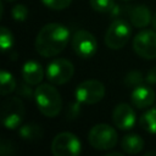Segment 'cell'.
<instances>
[{
    "label": "cell",
    "instance_id": "obj_16",
    "mask_svg": "<svg viewBox=\"0 0 156 156\" xmlns=\"http://www.w3.org/2000/svg\"><path fill=\"white\" fill-rule=\"evenodd\" d=\"M43 134H44V130H43L41 126H39L37 123H27V124L20 126V129H18V135L23 140H28V141H34V140L41 139Z\"/></svg>",
    "mask_w": 156,
    "mask_h": 156
},
{
    "label": "cell",
    "instance_id": "obj_4",
    "mask_svg": "<svg viewBox=\"0 0 156 156\" xmlns=\"http://www.w3.org/2000/svg\"><path fill=\"white\" fill-rule=\"evenodd\" d=\"M132 28L129 23L122 18H116L108 26L105 33V44L111 50L122 49L129 40Z\"/></svg>",
    "mask_w": 156,
    "mask_h": 156
},
{
    "label": "cell",
    "instance_id": "obj_22",
    "mask_svg": "<svg viewBox=\"0 0 156 156\" xmlns=\"http://www.w3.org/2000/svg\"><path fill=\"white\" fill-rule=\"evenodd\" d=\"M143 80H144V77L140 71H130L127 73V76L124 78V83L132 88L140 85L143 83Z\"/></svg>",
    "mask_w": 156,
    "mask_h": 156
},
{
    "label": "cell",
    "instance_id": "obj_18",
    "mask_svg": "<svg viewBox=\"0 0 156 156\" xmlns=\"http://www.w3.org/2000/svg\"><path fill=\"white\" fill-rule=\"evenodd\" d=\"M143 129L151 134H156V108H150L144 112L139 121Z\"/></svg>",
    "mask_w": 156,
    "mask_h": 156
},
{
    "label": "cell",
    "instance_id": "obj_1",
    "mask_svg": "<svg viewBox=\"0 0 156 156\" xmlns=\"http://www.w3.org/2000/svg\"><path fill=\"white\" fill-rule=\"evenodd\" d=\"M69 40V30L60 23L45 24L35 38V49L39 55L44 57H52L58 55Z\"/></svg>",
    "mask_w": 156,
    "mask_h": 156
},
{
    "label": "cell",
    "instance_id": "obj_7",
    "mask_svg": "<svg viewBox=\"0 0 156 156\" xmlns=\"http://www.w3.org/2000/svg\"><path fill=\"white\" fill-rule=\"evenodd\" d=\"M77 101L85 105H94L101 101L105 96V87L96 79H88L82 82L74 91Z\"/></svg>",
    "mask_w": 156,
    "mask_h": 156
},
{
    "label": "cell",
    "instance_id": "obj_19",
    "mask_svg": "<svg viewBox=\"0 0 156 156\" xmlns=\"http://www.w3.org/2000/svg\"><path fill=\"white\" fill-rule=\"evenodd\" d=\"M90 6L94 11L107 13L115 9V0H89Z\"/></svg>",
    "mask_w": 156,
    "mask_h": 156
},
{
    "label": "cell",
    "instance_id": "obj_6",
    "mask_svg": "<svg viewBox=\"0 0 156 156\" xmlns=\"http://www.w3.org/2000/svg\"><path fill=\"white\" fill-rule=\"evenodd\" d=\"M80 140L69 132L58 133L51 143V152L54 156H77L80 154Z\"/></svg>",
    "mask_w": 156,
    "mask_h": 156
},
{
    "label": "cell",
    "instance_id": "obj_13",
    "mask_svg": "<svg viewBox=\"0 0 156 156\" xmlns=\"http://www.w3.org/2000/svg\"><path fill=\"white\" fill-rule=\"evenodd\" d=\"M128 17L133 26L138 28H145L149 23H151L152 16L147 6L145 5H136L132 6L128 10Z\"/></svg>",
    "mask_w": 156,
    "mask_h": 156
},
{
    "label": "cell",
    "instance_id": "obj_3",
    "mask_svg": "<svg viewBox=\"0 0 156 156\" xmlns=\"http://www.w3.org/2000/svg\"><path fill=\"white\" fill-rule=\"evenodd\" d=\"M117 140H118V135L116 129L105 123L95 124L89 130L88 134V141L90 146L100 151H105L115 147Z\"/></svg>",
    "mask_w": 156,
    "mask_h": 156
},
{
    "label": "cell",
    "instance_id": "obj_9",
    "mask_svg": "<svg viewBox=\"0 0 156 156\" xmlns=\"http://www.w3.org/2000/svg\"><path fill=\"white\" fill-rule=\"evenodd\" d=\"M133 50L143 58H156V30H140L133 39Z\"/></svg>",
    "mask_w": 156,
    "mask_h": 156
},
{
    "label": "cell",
    "instance_id": "obj_23",
    "mask_svg": "<svg viewBox=\"0 0 156 156\" xmlns=\"http://www.w3.org/2000/svg\"><path fill=\"white\" fill-rule=\"evenodd\" d=\"M41 1L46 7L51 10H57V11L68 7L72 2V0H41Z\"/></svg>",
    "mask_w": 156,
    "mask_h": 156
},
{
    "label": "cell",
    "instance_id": "obj_20",
    "mask_svg": "<svg viewBox=\"0 0 156 156\" xmlns=\"http://www.w3.org/2000/svg\"><path fill=\"white\" fill-rule=\"evenodd\" d=\"M12 44H13L12 33L6 27H1V32H0V46H1V50L4 52L10 50L12 48Z\"/></svg>",
    "mask_w": 156,
    "mask_h": 156
},
{
    "label": "cell",
    "instance_id": "obj_12",
    "mask_svg": "<svg viewBox=\"0 0 156 156\" xmlns=\"http://www.w3.org/2000/svg\"><path fill=\"white\" fill-rule=\"evenodd\" d=\"M130 100H132V104L136 108L143 110V108H146V107H150L154 105V102L156 100V94L152 88L140 84L133 89Z\"/></svg>",
    "mask_w": 156,
    "mask_h": 156
},
{
    "label": "cell",
    "instance_id": "obj_10",
    "mask_svg": "<svg viewBox=\"0 0 156 156\" xmlns=\"http://www.w3.org/2000/svg\"><path fill=\"white\" fill-rule=\"evenodd\" d=\"M72 49L82 58H90L98 50L96 38L85 29L77 30L72 37Z\"/></svg>",
    "mask_w": 156,
    "mask_h": 156
},
{
    "label": "cell",
    "instance_id": "obj_27",
    "mask_svg": "<svg viewBox=\"0 0 156 156\" xmlns=\"http://www.w3.org/2000/svg\"><path fill=\"white\" fill-rule=\"evenodd\" d=\"M145 80L150 84H155L156 83V67H152L147 73H146V77H145Z\"/></svg>",
    "mask_w": 156,
    "mask_h": 156
},
{
    "label": "cell",
    "instance_id": "obj_32",
    "mask_svg": "<svg viewBox=\"0 0 156 156\" xmlns=\"http://www.w3.org/2000/svg\"><path fill=\"white\" fill-rule=\"evenodd\" d=\"M124 1H127V0H124Z\"/></svg>",
    "mask_w": 156,
    "mask_h": 156
},
{
    "label": "cell",
    "instance_id": "obj_8",
    "mask_svg": "<svg viewBox=\"0 0 156 156\" xmlns=\"http://www.w3.org/2000/svg\"><path fill=\"white\" fill-rule=\"evenodd\" d=\"M48 79L52 84H65L74 74V66L66 58H55L46 66L45 72Z\"/></svg>",
    "mask_w": 156,
    "mask_h": 156
},
{
    "label": "cell",
    "instance_id": "obj_30",
    "mask_svg": "<svg viewBox=\"0 0 156 156\" xmlns=\"http://www.w3.org/2000/svg\"><path fill=\"white\" fill-rule=\"evenodd\" d=\"M150 155H156V151H147L146 156H150Z\"/></svg>",
    "mask_w": 156,
    "mask_h": 156
},
{
    "label": "cell",
    "instance_id": "obj_31",
    "mask_svg": "<svg viewBox=\"0 0 156 156\" xmlns=\"http://www.w3.org/2000/svg\"><path fill=\"white\" fill-rule=\"evenodd\" d=\"M4 1H7L9 2V1H13V0H4Z\"/></svg>",
    "mask_w": 156,
    "mask_h": 156
},
{
    "label": "cell",
    "instance_id": "obj_11",
    "mask_svg": "<svg viewBox=\"0 0 156 156\" xmlns=\"http://www.w3.org/2000/svg\"><path fill=\"white\" fill-rule=\"evenodd\" d=\"M112 121H113V124L118 129L128 130V129H132L134 127L135 121H136V116H135V112H134L132 106H129L128 104L121 102L113 108Z\"/></svg>",
    "mask_w": 156,
    "mask_h": 156
},
{
    "label": "cell",
    "instance_id": "obj_15",
    "mask_svg": "<svg viewBox=\"0 0 156 156\" xmlns=\"http://www.w3.org/2000/svg\"><path fill=\"white\" fill-rule=\"evenodd\" d=\"M121 147L124 152L129 155H135L144 149V140L138 134H127L121 141Z\"/></svg>",
    "mask_w": 156,
    "mask_h": 156
},
{
    "label": "cell",
    "instance_id": "obj_24",
    "mask_svg": "<svg viewBox=\"0 0 156 156\" xmlns=\"http://www.w3.org/2000/svg\"><path fill=\"white\" fill-rule=\"evenodd\" d=\"M16 93H17V96L20 98H24V99H30L32 96L34 98V91H32L30 84H28L27 82L16 87Z\"/></svg>",
    "mask_w": 156,
    "mask_h": 156
},
{
    "label": "cell",
    "instance_id": "obj_2",
    "mask_svg": "<svg viewBox=\"0 0 156 156\" xmlns=\"http://www.w3.org/2000/svg\"><path fill=\"white\" fill-rule=\"evenodd\" d=\"M34 100L39 111L46 117H56L62 108V99L58 90L48 83L35 88Z\"/></svg>",
    "mask_w": 156,
    "mask_h": 156
},
{
    "label": "cell",
    "instance_id": "obj_29",
    "mask_svg": "<svg viewBox=\"0 0 156 156\" xmlns=\"http://www.w3.org/2000/svg\"><path fill=\"white\" fill-rule=\"evenodd\" d=\"M105 156H123L121 152H112V154H107Z\"/></svg>",
    "mask_w": 156,
    "mask_h": 156
},
{
    "label": "cell",
    "instance_id": "obj_5",
    "mask_svg": "<svg viewBox=\"0 0 156 156\" xmlns=\"http://www.w3.org/2000/svg\"><path fill=\"white\" fill-rule=\"evenodd\" d=\"M1 122L7 129H16L24 117V105L18 96L6 99L1 105Z\"/></svg>",
    "mask_w": 156,
    "mask_h": 156
},
{
    "label": "cell",
    "instance_id": "obj_21",
    "mask_svg": "<svg viewBox=\"0 0 156 156\" xmlns=\"http://www.w3.org/2000/svg\"><path fill=\"white\" fill-rule=\"evenodd\" d=\"M11 15H12V17H13L15 21L23 22L28 17V7L26 5H23V4H17V5H15L12 7Z\"/></svg>",
    "mask_w": 156,
    "mask_h": 156
},
{
    "label": "cell",
    "instance_id": "obj_17",
    "mask_svg": "<svg viewBox=\"0 0 156 156\" xmlns=\"http://www.w3.org/2000/svg\"><path fill=\"white\" fill-rule=\"evenodd\" d=\"M16 87H17V84H16L13 76L10 72L2 69L0 72V93H1V95H4V96L9 95L10 93L16 90Z\"/></svg>",
    "mask_w": 156,
    "mask_h": 156
},
{
    "label": "cell",
    "instance_id": "obj_26",
    "mask_svg": "<svg viewBox=\"0 0 156 156\" xmlns=\"http://www.w3.org/2000/svg\"><path fill=\"white\" fill-rule=\"evenodd\" d=\"M0 154L2 156H7V155L13 154V146H12V143L10 140H6V139L1 140V143H0Z\"/></svg>",
    "mask_w": 156,
    "mask_h": 156
},
{
    "label": "cell",
    "instance_id": "obj_28",
    "mask_svg": "<svg viewBox=\"0 0 156 156\" xmlns=\"http://www.w3.org/2000/svg\"><path fill=\"white\" fill-rule=\"evenodd\" d=\"M151 26H152V29H154V30H156V12H155V13H154V16H152Z\"/></svg>",
    "mask_w": 156,
    "mask_h": 156
},
{
    "label": "cell",
    "instance_id": "obj_25",
    "mask_svg": "<svg viewBox=\"0 0 156 156\" xmlns=\"http://www.w3.org/2000/svg\"><path fill=\"white\" fill-rule=\"evenodd\" d=\"M79 113H80V102L76 101V102L69 104L67 112H66V117H67V119H74L79 116Z\"/></svg>",
    "mask_w": 156,
    "mask_h": 156
},
{
    "label": "cell",
    "instance_id": "obj_14",
    "mask_svg": "<svg viewBox=\"0 0 156 156\" xmlns=\"http://www.w3.org/2000/svg\"><path fill=\"white\" fill-rule=\"evenodd\" d=\"M22 78L30 85L39 84L44 78L43 66L37 61H27L22 67Z\"/></svg>",
    "mask_w": 156,
    "mask_h": 156
}]
</instances>
